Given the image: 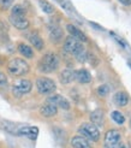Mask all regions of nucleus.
<instances>
[{
	"label": "nucleus",
	"instance_id": "1",
	"mask_svg": "<svg viewBox=\"0 0 131 148\" xmlns=\"http://www.w3.org/2000/svg\"><path fill=\"white\" fill-rule=\"evenodd\" d=\"M59 64H60V59L55 53H47L45 54L39 63V70L41 72H45V73H49V72H53L55 71L58 68H59Z\"/></svg>",
	"mask_w": 131,
	"mask_h": 148
},
{
	"label": "nucleus",
	"instance_id": "2",
	"mask_svg": "<svg viewBox=\"0 0 131 148\" xmlns=\"http://www.w3.org/2000/svg\"><path fill=\"white\" fill-rule=\"evenodd\" d=\"M29 70H30L29 64L22 58H13L7 64V71L12 76H24L29 72Z\"/></svg>",
	"mask_w": 131,
	"mask_h": 148
},
{
	"label": "nucleus",
	"instance_id": "3",
	"mask_svg": "<svg viewBox=\"0 0 131 148\" xmlns=\"http://www.w3.org/2000/svg\"><path fill=\"white\" fill-rule=\"evenodd\" d=\"M78 131L83 137L91 140L94 142L99 141V138H100V131L96 125L93 123H83L81 127L78 128Z\"/></svg>",
	"mask_w": 131,
	"mask_h": 148
},
{
	"label": "nucleus",
	"instance_id": "4",
	"mask_svg": "<svg viewBox=\"0 0 131 148\" xmlns=\"http://www.w3.org/2000/svg\"><path fill=\"white\" fill-rule=\"evenodd\" d=\"M31 87H33V84L29 79H25V78L18 79L12 86V94L14 95V97L20 98V97H23L24 94L30 93Z\"/></svg>",
	"mask_w": 131,
	"mask_h": 148
},
{
	"label": "nucleus",
	"instance_id": "5",
	"mask_svg": "<svg viewBox=\"0 0 131 148\" xmlns=\"http://www.w3.org/2000/svg\"><path fill=\"white\" fill-rule=\"evenodd\" d=\"M36 88L40 94H52L57 89V84L48 77H40L36 79Z\"/></svg>",
	"mask_w": 131,
	"mask_h": 148
},
{
	"label": "nucleus",
	"instance_id": "6",
	"mask_svg": "<svg viewBox=\"0 0 131 148\" xmlns=\"http://www.w3.org/2000/svg\"><path fill=\"white\" fill-rule=\"evenodd\" d=\"M121 142V134L118 130H108L105 134L104 148H118Z\"/></svg>",
	"mask_w": 131,
	"mask_h": 148
},
{
	"label": "nucleus",
	"instance_id": "7",
	"mask_svg": "<svg viewBox=\"0 0 131 148\" xmlns=\"http://www.w3.org/2000/svg\"><path fill=\"white\" fill-rule=\"evenodd\" d=\"M83 43L81 41H78L77 39L72 38V36H69V38L65 39V42H64V49L65 52H68L70 54H76L78 51H81L83 48Z\"/></svg>",
	"mask_w": 131,
	"mask_h": 148
},
{
	"label": "nucleus",
	"instance_id": "8",
	"mask_svg": "<svg viewBox=\"0 0 131 148\" xmlns=\"http://www.w3.org/2000/svg\"><path fill=\"white\" fill-rule=\"evenodd\" d=\"M9 21L14 28L19 29V30H25V29L29 28V24H30L25 16H14V14H10Z\"/></svg>",
	"mask_w": 131,
	"mask_h": 148
},
{
	"label": "nucleus",
	"instance_id": "9",
	"mask_svg": "<svg viewBox=\"0 0 131 148\" xmlns=\"http://www.w3.org/2000/svg\"><path fill=\"white\" fill-rule=\"evenodd\" d=\"M48 102L53 103V105H55L57 107H60L63 110H70V102L69 100H66L64 97H61V95L59 94H54V95H50V97L47 99Z\"/></svg>",
	"mask_w": 131,
	"mask_h": 148
},
{
	"label": "nucleus",
	"instance_id": "10",
	"mask_svg": "<svg viewBox=\"0 0 131 148\" xmlns=\"http://www.w3.org/2000/svg\"><path fill=\"white\" fill-rule=\"evenodd\" d=\"M27 39L38 51H41V49H43V47H45V42H43L42 38L36 32H30L27 35Z\"/></svg>",
	"mask_w": 131,
	"mask_h": 148
},
{
	"label": "nucleus",
	"instance_id": "11",
	"mask_svg": "<svg viewBox=\"0 0 131 148\" xmlns=\"http://www.w3.org/2000/svg\"><path fill=\"white\" fill-rule=\"evenodd\" d=\"M17 135L27 136L30 140H36L38 138V135H39V129L36 127H20L18 129Z\"/></svg>",
	"mask_w": 131,
	"mask_h": 148
},
{
	"label": "nucleus",
	"instance_id": "12",
	"mask_svg": "<svg viewBox=\"0 0 131 148\" xmlns=\"http://www.w3.org/2000/svg\"><path fill=\"white\" fill-rule=\"evenodd\" d=\"M66 29H68V32L70 33V36H72V38H75L77 39L78 41H81V42H88V38L85 36L84 33H82L77 27H75L74 24H68L66 25Z\"/></svg>",
	"mask_w": 131,
	"mask_h": 148
},
{
	"label": "nucleus",
	"instance_id": "13",
	"mask_svg": "<svg viewBox=\"0 0 131 148\" xmlns=\"http://www.w3.org/2000/svg\"><path fill=\"white\" fill-rule=\"evenodd\" d=\"M40 113L45 117H53L58 113V107L53 103L46 101L43 105L40 107Z\"/></svg>",
	"mask_w": 131,
	"mask_h": 148
},
{
	"label": "nucleus",
	"instance_id": "14",
	"mask_svg": "<svg viewBox=\"0 0 131 148\" xmlns=\"http://www.w3.org/2000/svg\"><path fill=\"white\" fill-rule=\"evenodd\" d=\"M75 79H77L78 82L82 84H87V83L91 82V75L88 70L79 69V70L75 71Z\"/></svg>",
	"mask_w": 131,
	"mask_h": 148
},
{
	"label": "nucleus",
	"instance_id": "15",
	"mask_svg": "<svg viewBox=\"0 0 131 148\" xmlns=\"http://www.w3.org/2000/svg\"><path fill=\"white\" fill-rule=\"evenodd\" d=\"M71 146L74 148H91L88 140L83 136H74L71 138Z\"/></svg>",
	"mask_w": 131,
	"mask_h": 148
},
{
	"label": "nucleus",
	"instance_id": "16",
	"mask_svg": "<svg viewBox=\"0 0 131 148\" xmlns=\"http://www.w3.org/2000/svg\"><path fill=\"white\" fill-rule=\"evenodd\" d=\"M113 101L117 106L123 107V106H126L129 103V95L125 92H117L113 97Z\"/></svg>",
	"mask_w": 131,
	"mask_h": 148
},
{
	"label": "nucleus",
	"instance_id": "17",
	"mask_svg": "<svg viewBox=\"0 0 131 148\" xmlns=\"http://www.w3.org/2000/svg\"><path fill=\"white\" fill-rule=\"evenodd\" d=\"M59 79L63 84H69L71 83L72 81L75 79V71L71 70V69H65L60 72L59 75Z\"/></svg>",
	"mask_w": 131,
	"mask_h": 148
},
{
	"label": "nucleus",
	"instance_id": "18",
	"mask_svg": "<svg viewBox=\"0 0 131 148\" xmlns=\"http://www.w3.org/2000/svg\"><path fill=\"white\" fill-rule=\"evenodd\" d=\"M49 38L54 43H58L63 38V30L58 25H52L49 28Z\"/></svg>",
	"mask_w": 131,
	"mask_h": 148
},
{
	"label": "nucleus",
	"instance_id": "19",
	"mask_svg": "<svg viewBox=\"0 0 131 148\" xmlns=\"http://www.w3.org/2000/svg\"><path fill=\"white\" fill-rule=\"evenodd\" d=\"M90 121L93 124H95L96 127L98 125H102L104 124V111L100 108L93 111L90 113Z\"/></svg>",
	"mask_w": 131,
	"mask_h": 148
},
{
	"label": "nucleus",
	"instance_id": "20",
	"mask_svg": "<svg viewBox=\"0 0 131 148\" xmlns=\"http://www.w3.org/2000/svg\"><path fill=\"white\" fill-rule=\"evenodd\" d=\"M18 52L23 56L24 58H33L34 57V51L30 46L25 45V43H19L18 45Z\"/></svg>",
	"mask_w": 131,
	"mask_h": 148
},
{
	"label": "nucleus",
	"instance_id": "21",
	"mask_svg": "<svg viewBox=\"0 0 131 148\" xmlns=\"http://www.w3.org/2000/svg\"><path fill=\"white\" fill-rule=\"evenodd\" d=\"M38 1H39V5H40V7H41V10L45 12V13L52 14V13L54 12V6H53L52 4H49L47 0H38Z\"/></svg>",
	"mask_w": 131,
	"mask_h": 148
},
{
	"label": "nucleus",
	"instance_id": "22",
	"mask_svg": "<svg viewBox=\"0 0 131 148\" xmlns=\"http://www.w3.org/2000/svg\"><path fill=\"white\" fill-rule=\"evenodd\" d=\"M25 13H27V9L23 4L14 5L11 10V14H14V16H25Z\"/></svg>",
	"mask_w": 131,
	"mask_h": 148
},
{
	"label": "nucleus",
	"instance_id": "23",
	"mask_svg": "<svg viewBox=\"0 0 131 148\" xmlns=\"http://www.w3.org/2000/svg\"><path fill=\"white\" fill-rule=\"evenodd\" d=\"M1 127H3L6 131H9V132H11V134H14V135H17L18 129H19V128H17L16 124H13V123H11V122H6V121H4V122L1 123Z\"/></svg>",
	"mask_w": 131,
	"mask_h": 148
},
{
	"label": "nucleus",
	"instance_id": "24",
	"mask_svg": "<svg viewBox=\"0 0 131 148\" xmlns=\"http://www.w3.org/2000/svg\"><path fill=\"white\" fill-rule=\"evenodd\" d=\"M112 119L117 123V124H119V125H121V124H124V122H125V117L123 116L119 111H113L112 112Z\"/></svg>",
	"mask_w": 131,
	"mask_h": 148
},
{
	"label": "nucleus",
	"instance_id": "25",
	"mask_svg": "<svg viewBox=\"0 0 131 148\" xmlns=\"http://www.w3.org/2000/svg\"><path fill=\"white\" fill-rule=\"evenodd\" d=\"M96 93H98L99 97L105 98V97H107V95L110 94V87H108L107 84H102V86H100V87L98 88V89H96Z\"/></svg>",
	"mask_w": 131,
	"mask_h": 148
},
{
	"label": "nucleus",
	"instance_id": "26",
	"mask_svg": "<svg viewBox=\"0 0 131 148\" xmlns=\"http://www.w3.org/2000/svg\"><path fill=\"white\" fill-rule=\"evenodd\" d=\"M87 54H88V52H87L85 48L83 47L81 51H78L77 53L75 54V58L77 59L79 63H85L87 62Z\"/></svg>",
	"mask_w": 131,
	"mask_h": 148
},
{
	"label": "nucleus",
	"instance_id": "27",
	"mask_svg": "<svg viewBox=\"0 0 131 148\" xmlns=\"http://www.w3.org/2000/svg\"><path fill=\"white\" fill-rule=\"evenodd\" d=\"M14 0H0V10L1 11H6L9 10L10 7L12 6Z\"/></svg>",
	"mask_w": 131,
	"mask_h": 148
},
{
	"label": "nucleus",
	"instance_id": "28",
	"mask_svg": "<svg viewBox=\"0 0 131 148\" xmlns=\"http://www.w3.org/2000/svg\"><path fill=\"white\" fill-rule=\"evenodd\" d=\"M87 60L90 63L91 66H96L99 64V59L95 56H94L93 53H88V54H87Z\"/></svg>",
	"mask_w": 131,
	"mask_h": 148
},
{
	"label": "nucleus",
	"instance_id": "29",
	"mask_svg": "<svg viewBox=\"0 0 131 148\" xmlns=\"http://www.w3.org/2000/svg\"><path fill=\"white\" fill-rule=\"evenodd\" d=\"M110 35L112 36V38H113V39H114L115 41H118V43H119V45H120L121 47H126V42H125L124 40H123L121 38H119L118 35H115V34H114L113 32H111V33H110Z\"/></svg>",
	"mask_w": 131,
	"mask_h": 148
},
{
	"label": "nucleus",
	"instance_id": "30",
	"mask_svg": "<svg viewBox=\"0 0 131 148\" xmlns=\"http://www.w3.org/2000/svg\"><path fill=\"white\" fill-rule=\"evenodd\" d=\"M7 86V77L4 72L0 71V87H6Z\"/></svg>",
	"mask_w": 131,
	"mask_h": 148
},
{
	"label": "nucleus",
	"instance_id": "31",
	"mask_svg": "<svg viewBox=\"0 0 131 148\" xmlns=\"http://www.w3.org/2000/svg\"><path fill=\"white\" fill-rule=\"evenodd\" d=\"M120 4H123L124 6H130L131 5V0H118Z\"/></svg>",
	"mask_w": 131,
	"mask_h": 148
},
{
	"label": "nucleus",
	"instance_id": "32",
	"mask_svg": "<svg viewBox=\"0 0 131 148\" xmlns=\"http://www.w3.org/2000/svg\"><path fill=\"white\" fill-rule=\"evenodd\" d=\"M130 127H131V119H130Z\"/></svg>",
	"mask_w": 131,
	"mask_h": 148
}]
</instances>
